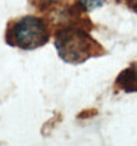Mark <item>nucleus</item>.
Segmentation results:
<instances>
[{"mask_svg": "<svg viewBox=\"0 0 137 146\" xmlns=\"http://www.w3.org/2000/svg\"><path fill=\"white\" fill-rule=\"evenodd\" d=\"M77 2L55 30V47L59 58L71 65H80L90 58L105 55L102 44L90 36L91 21Z\"/></svg>", "mask_w": 137, "mask_h": 146, "instance_id": "1", "label": "nucleus"}, {"mask_svg": "<svg viewBox=\"0 0 137 146\" xmlns=\"http://www.w3.org/2000/svg\"><path fill=\"white\" fill-rule=\"evenodd\" d=\"M124 3L128 9H131L134 13H137V0H124Z\"/></svg>", "mask_w": 137, "mask_h": 146, "instance_id": "5", "label": "nucleus"}, {"mask_svg": "<svg viewBox=\"0 0 137 146\" xmlns=\"http://www.w3.org/2000/svg\"><path fill=\"white\" fill-rule=\"evenodd\" d=\"M77 2H78V5L85 12H90V11H95L97 7L103 6L106 0H77Z\"/></svg>", "mask_w": 137, "mask_h": 146, "instance_id": "4", "label": "nucleus"}, {"mask_svg": "<svg viewBox=\"0 0 137 146\" xmlns=\"http://www.w3.org/2000/svg\"><path fill=\"white\" fill-rule=\"evenodd\" d=\"M50 34L52 30L44 18L25 15L7 24L5 41L22 50H34L44 46L50 40Z\"/></svg>", "mask_w": 137, "mask_h": 146, "instance_id": "2", "label": "nucleus"}, {"mask_svg": "<svg viewBox=\"0 0 137 146\" xmlns=\"http://www.w3.org/2000/svg\"><path fill=\"white\" fill-rule=\"evenodd\" d=\"M115 87L127 93L137 92V62L131 64L118 74L115 80Z\"/></svg>", "mask_w": 137, "mask_h": 146, "instance_id": "3", "label": "nucleus"}]
</instances>
